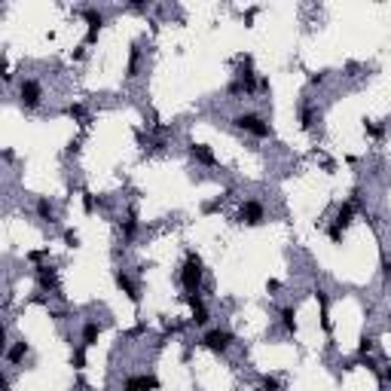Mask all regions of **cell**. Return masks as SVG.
Here are the masks:
<instances>
[{"mask_svg":"<svg viewBox=\"0 0 391 391\" xmlns=\"http://www.w3.org/2000/svg\"><path fill=\"white\" fill-rule=\"evenodd\" d=\"M64 245H67V248H80V236H76L73 229H67V232H64Z\"/></svg>","mask_w":391,"mask_h":391,"instance_id":"27","label":"cell"},{"mask_svg":"<svg viewBox=\"0 0 391 391\" xmlns=\"http://www.w3.org/2000/svg\"><path fill=\"white\" fill-rule=\"evenodd\" d=\"M28 257H31V260H34V263H37V260H43V257H46V251H31V254H28Z\"/></svg>","mask_w":391,"mask_h":391,"instance_id":"32","label":"cell"},{"mask_svg":"<svg viewBox=\"0 0 391 391\" xmlns=\"http://www.w3.org/2000/svg\"><path fill=\"white\" fill-rule=\"evenodd\" d=\"M37 284L43 290H58V275L52 266H37Z\"/></svg>","mask_w":391,"mask_h":391,"instance_id":"10","label":"cell"},{"mask_svg":"<svg viewBox=\"0 0 391 391\" xmlns=\"http://www.w3.org/2000/svg\"><path fill=\"white\" fill-rule=\"evenodd\" d=\"M25 355H28V342H25V339L13 342V345L7 348V361H10V364H19V361H22Z\"/></svg>","mask_w":391,"mask_h":391,"instance_id":"15","label":"cell"},{"mask_svg":"<svg viewBox=\"0 0 391 391\" xmlns=\"http://www.w3.org/2000/svg\"><path fill=\"white\" fill-rule=\"evenodd\" d=\"M67 116L80 120V126H89V120H86V107H83V104H70V107H67Z\"/></svg>","mask_w":391,"mask_h":391,"instance_id":"21","label":"cell"},{"mask_svg":"<svg viewBox=\"0 0 391 391\" xmlns=\"http://www.w3.org/2000/svg\"><path fill=\"white\" fill-rule=\"evenodd\" d=\"M351 217H355V205H351V202H342V205L336 208V220H333V226H336L339 232H345V226L351 223Z\"/></svg>","mask_w":391,"mask_h":391,"instance_id":"13","label":"cell"},{"mask_svg":"<svg viewBox=\"0 0 391 391\" xmlns=\"http://www.w3.org/2000/svg\"><path fill=\"white\" fill-rule=\"evenodd\" d=\"M309 83H312V86H318V83H324V73H312V76H309Z\"/></svg>","mask_w":391,"mask_h":391,"instance_id":"31","label":"cell"},{"mask_svg":"<svg viewBox=\"0 0 391 391\" xmlns=\"http://www.w3.org/2000/svg\"><path fill=\"white\" fill-rule=\"evenodd\" d=\"M315 120H318V113L312 110V107H303V110H300V126H303L306 132H309L312 126H315Z\"/></svg>","mask_w":391,"mask_h":391,"instance_id":"20","label":"cell"},{"mask_svg":"<svg viewBox=\"0 0 391 391\" xmlns=\"http://www.w3.org/2000/svg\"><path fill=\"white\" fill-rule=\"evenodd\" d=\"M159 388V379L156 376H132L126 379V391H156Z\"/></svg>","mask_w":391,"mask_h":391,"instance_id":"9","label":"cell"},{"mask_svg":"<svg viewBox=\"0 0 391 391\" xmlns=\"http://www.w3.org/2000/svg\"><path fill=\"white\" fill-rule=\"evenodd\" d=\"M180 300H183V303L192 309V324L205 327V324H208V309H205V303L199 300V294H183Z\"/></svg>","mask_w":391,"mask_h":391,"instance_id":"6","label":"cell"},{"mask_svg":"<svg viewBox=\"0 0 391 391\" xmlns=\"http://www.w3.org/2000/svg\"><path fill=\"white\" fill-rule=\"evenodd\" d=\"M232 83L239 86V95H242V92H245V95H254V92H257V86H260L254 70H242V73H239V80H232Z\"/></svg>","mask_w":391,"mask_h":391,"instance_id":"12","label":"cell"},{"mask_svg":"<svg viewBox=\"0 0 391 391\" xmlns=\"http://www.w3.org/2000/svg\"><path fill=\"white\" fill-rule=\"evenodd\" d=\"M315 297H318V306H321V327L330 333L333 330V324H330V300H327L324 290H315Z\"/></svg>","mask_w":391,"mask_h":391,"instance_id":"14","label":"cell"},{"mask_svg":"<svg viewBox=\"0 0 391 391\" xmlns=\"http://www.w3.org/2000/svg\"><path fill=\"white\" fill-rule=\"evenodd\" d=\"M364 132H367L370 138H379V135H382V129H379V126H373V123H364Z\"/></svg>","mask_w":391,"mask_h":391,"instance_id":"29","label":"cell"},{"mask_svg":"<svg viewBox=\"0 0 391 391\" xmlns=\"http://www.w3.org/2000/svg\"><path fill=\"white\" fill-rule=\"evenodd\" d=\"M180 284L186 287V294H199V287H202V257L199 254H186V263L180 269Z\"/></svg>","mask_w":391,"mask_h":391,"instance_id":"1","label":"cell"},{"mask_svg":"<svg viewBox=\"0 0 391 391\" xmlns=\"http://www.w3.org/2000/svg\"><path fill=\"white\" fill-rule=\"evenodd\" d=\"M138 64H141V49L132 46V55H129V73H126V76H138Z\"/></svg>","mask_w":391,"mask_h":391,"instance_id":"22","label":"cell"},{"mask_svg":"<svg viewBox=\"0 0 391 391\" xmlns=\"http://www.w3.org/2000/svg\"><path fill=\"white\" fill-rule=\"evenodd\" d=\"M37 217L46 220V223H52V202H49V199H37Z\"/></svg>","mask_w":391,"mask_h":391,"instance_id":"19","label":"cell"},{"mask_svg":"<svg viewBox=\"0 0 391 391\" xmlns=\"http://www.w3.org/2000/svg\"><path fill=\"white\" fill-rule=\"evenodd\" d=\"M330 242H342V232L336 226H330Z\"/></svg>","mask_w":391,"mask_h":391,"instance_id":"30","label":"cell"},{"mask_svg":"<svg viewBox=\"0 0 391 391\" xmlns=\"http://www.w3.org/2000/svg\"><path fill=\"white\" fill-rule=\"evenodd\" d=\"M260 391H284V385H281L275 376H263V382H260Z\"/></svg>","mask_w":391,"mask_h":391,"instance_id":"23","label":"cell"},{"mask_svg":"<svg viewBox=\"0 0 391 391\" xmlns=\"http://www.w3.org/2000/svg\"><path fill=\"white\" fill-rule=\"evenodd\" d=\"M189 156L199 165H217V156L211 153V147H205V144H189Z\"/></svg>","mask_w":391,"mask_h":391,"instance_id":"11","label":"cell"},{"mask_svg":"<svg viewBox=\"0 0 391 391\" xmlns=\"http://www.w3.org/2000/svg\"><path fill=\"white\" fill-rule=\"evenodd\" d=\"M263 217H266V214H263V205H260L257 199H248V202L239 208V214H236V220L245 223V226H260Z\"/></svg>","mask_w":391,"mask_h":391,"instance_id":"5","label":"cell"},{"mask_svg":"<svg viewBox=\"0 0 391 391\" xmlns=\"http://www.w3.org/2000/svg\"><path fill=\"white\" fill-rule=\"evenodd\" d=\"M40 98H43V89L37 80H22L19 83V101L25 110H34V107H40Z\"/></svg>","mask_w":391,"mask_h":391,"instance_id":"4","label":"cell"},{"mask_svg":"<svg viewBox=\"0 0 391 391\" xmlns=\"http://www.w3.org/2000/svg\"><path fill=\"white\" fill-rule=\"evenodd\" d=\"M358 364H361V367H367L370 373H376V376H379V364H376L370 355H361V358H358Z\"/></svg>","mask_w":391,"mask_h":391,"instance_id":"26","label":"cell"},{"mask_svg":"<svg viewBox=\"0 0 391 391\" xmlns=\"http://www.w3.org/2000/svg\"><path fill=\"white\" fill-rule=\"evenodd\" d=\"M232 126H236L239 132H248V135H254V138H272V129L260 120L257 113H239L236 120H232Z\"/></svg>","mask_w":391,"mask_h":391,"instance_id":"2","label":"cell"},{"mask_svg":"<svg viewBox=\"0 0 391 391\" xmlns=\"http://www.w3.org/2000/svg\"><path fill=\"white\" fill-rule=\"evenodd\" d=\"M83 19L89 22V34H86V46H89V43L98 40V34H101V28H104V16H101L98 10H83Z\"/></svg>","mask_w":391,"mask_h":391,"instance_id":"7","label":"cell"},{"mask_svg":"<svg viewBox=\"0 0 391 391\" xmlns=\"http://www.w3.org/2000/svg\"><path fill=\"white\" fill-rule=\"evenodd\" d=\"M101 336V324L98 321H86L83 324V345H95Z\"/></svg>","mask_w":391,"mask_h":391,"instance_id":"16","label":"cell"},{"mask_svg":"<svg viewBox=\"0 0 391 391\" xmlns=\"http://www.w3.org/2000/svg\"><path fill=\"white\" fill-rule=\"evenodd\" d=\"M281 324H284L287 333H297V309H294V306H284V309H281Z\"/></svg>","mask_w":391,"mask_h":391,"instance_id":"17","label":"cell"},{"mask_svg":"<svg viewBox=\"0 0 391 391\" xmlns=\"http://www.w3.org/2000/svg\"><path fill=\"white\" fill-rule=\"evenodd\" d=\"M135 232H138V220H135V217L123 220V239H126V242H132V239H135Z\"/></svg>","mask_w":391,"mask_h":391,"instance_id":"24","label":"cell"},{"mask_svg":"<svg viewBox=\"0 0 391 391\" xmlns=\"http://www.w3.org/2000/svg\"><path fill=\"white\" fill-rule=\"evenodd\" d=\"M113 281H116V287H120V290H123V294H126V297H129V300H132L135 306L141 303V294H138V287H135V281H132V278L126 275V272H123V269H120V272H116V275H113Z\"/></svg>","mask_w":391,"mask_h":391,"instance_id":"8","label":"cell"},{"mask_svg":"<svg viewBox=\"0 0 391 391\" xmlns=\"http://www.w3.org/2000/svg\"><path fill=\"white\" fill-rule=\"evenodd\" d=\"M373 345H376V339L364 333V336L358 339V355H370V351H373Z\"/></svg>","mask_w":391,"mask_h":391,"instance_id":"25","label":"cell"},{"mask_svg":"<svg viewBox=\"0 0 391 391\" xmlns=\"http://www.w3.org/2000/svg\"><path fill=\"white\" fill-rule=\"evenodd\" d=\"M202 345H205L208 351H214V355H226V351H229V345H232V333H229V330L214 327V330H208V333L202 336Z\"/></svg>","mask_w":391,"mask_h":391,"instance_id":"3","label":"cell"},{"mask_svg":"<svg viewBox=\"0 0 391 391\" xmlns=\"http://www.w3.org/2000/svg\"><path fill=\"white\" fill-rule=\"evenodd\" d=\"M385 379H388V382H391V367H388V370H385Z\"/></svg>","mask_w":391,"mask_h":391,"instance_id":"34","label":"cell"},{"mask_svg":"<svg viewBox=\"0 0 391 391\" xmlns=\"http://www.w3.org/2000/svg\"><path fill=\"white\" fill-rule=\"evenodd\" d=\"M70 364H73V370H83L86 367V345H76L70 351Z\"/></svg>","mask_w":391,"mask_h":391,"instance_id":"18","label":"cell"},{"mask_svg":"<svg viewBox=\"0 0 391 391\" xmlns=\"http://www.w3.org/2000/svg\"><path fill=\"white\" fill-rule=\"evenodd\" d=\"M83 211H86V214L95 211V196H92V192H83Z\"/></svg>","mask_w":391,"mask_h":391,"instance_id":"28","label":"cell"},{"mask_svg":"<svg viewBox=\"0 0 391 391\" xmlns=\"http://www.w3.org/2000/svg\"><path fill=\"white\" fill-rule=\"evenodd\" d=\"M382 269H385V281H391V260H385V266H382Z\"/></svg>","mask_w":391,"mask_h":391,"instance_id":"33","label":"cell"},{"mask_svg":"<svg viewBox=\"0 0 391 391\" xmlns=\"http://www.w3.org/2000/svg\"><path fill=\"white\" fill-rule=\"evenodd\" d=\"M388 324H391V315H388Z\"/></svg>","mask_w":391,"mask_h":391,"instance_id":"35","label":"cell"}]
</instances>
